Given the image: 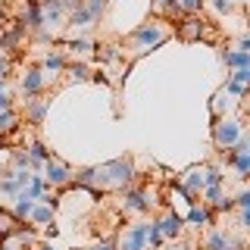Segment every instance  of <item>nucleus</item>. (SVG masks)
I'll return each instance as SVG.
<instances>
[{
	"label": "nucleus",
	"instance_id": "nucleus-37",
	"mask_svg": "<svg viewBox=\"0 0 250 250\" xmlns=\"http://www.w3.org/2000/svg\"><path fill=\"white\" fill-rule=\"evenodd\" d=\"M213 6H216V13H231L234 10L231 0H213Z\"/></svg>",
	"mask_w": 250,
	"mask_h": 250
},
{
	"label": "nucleus",
	"instance_id": "nucleus-30",
	"mask_svg": "<svg viewBox=\"0 0 250 250\" xmlns=\"http://www.w3.org/2000/svg\"><path fill=\"white\" fill-rule=\"evenodd\" d=\"M163 241H166V238L160 234V229H156V222H147V247H150V250H156V247L163 244Z\"/></svg>",
	"mask_w": 250,
	"mask_h": 250
},
{
	"label": "nucleus",
	"instance_id": "nucleus-33",
	"mask_svg": "<svg viewBox=\"0 0 250 250\" xmlns=\"http://www.w3.org/2000/svg\"><path fill=\"white\" fill-rule=\"evenodd\" d=\"M222 169H219V166H207V188L209 185H222Z\"/></svg>",
	"mask_w": 250,
	"mask_h": 250
},
{
	"label": "nucleus",
	"instance_id": "nucleus-38",
	"mask_svg": "<svg viewBox=\"0 0 250 250\" xmlns=\"http://www.w3.org/2000/svg\"><path fill=\"white\" fill-rule=\"evenodd\" d=\"M238 50H247L250 53V35H241L238 38Z\"/></svg>",
	"mask_w": 250,
	"mask_h": 250
},
{
	"label": "nucleus",
	"instance_id": "nucleus-4",
	"mask_svg": "<svg viewBox=\"0 0 250 250\" xmlns=\"http://www.w3.org/2000/svg\"><path fill=\"white\" fill-rule=\"evenodd\" d=\"M241 135H244V125H241L238 119H229V116L216 119V125H213V141H216L219 150H229V147H234L241 141Z\"/></svg>",
	"mask_w": 250,
	"mask_h": 250
},
{
	"label": "nucleus",
	"instance_id": "nucleus-10",
	"mask_svg": "<svg viewBox=\"0 0 250 250\" xmlns=\"http://www.w3.org/2000/svg\"><path fill=\"white\" fill-rule=\"evenodd\" d=\"M203 35H207V22L200 19V13L197 16H185L182 25H178V38H182V41H200Z\"/></svg>",
	"mask_w": 250,
	"mask_h": 250
},
{
	"label": "nucleus",
	"instance_id": "nucleus-3",
	"mask_svg": "<svg viewBox=\"0 0 250 250\" xmlns=\"http://www.w3.org/2000/svg\"><path fill=\"white\" fill-rule=\"evenodd\" d=\"M122 213L125 216H131V213H150V207H153V200H150V191L147 188H141V185H128V188H122Z\"/></svg>",
	"mask_w": 250,
	"mask_h": 250
},
{
	"label": "nucleus",
	"instance_id": "nucleus-20",
	"mask_svg": "<svg viewBox=\"0 0 250 250\" xmlns=\"http://www.w3.org/2000/svg\"><path fill=\"white\" fill-rule=\"evenodd\" d=\"M222 62H225L229 69H247V66H250V53L234 47V50H225V53H222Z\"/></svg>",
	"mask_w": 250,
	"mask_h": 250
},
{
	"label": "nucleus",
	"instance_id": "nucleus-16",
	"mask_svg": "<svg viewBox=\"0 0 250 250\" xmlns=\"http://www.w3.org/2000/svg\"><path fill=\"white\" fill-rule=\"evenodd\" d=\"M44 25V16H41V3H25V13H22V28H31V31H41Z\"/></svg>",
	"mask_w": 250,
	"mask_h": 250
},
{
	"label": "nucleus",
	"instance_id": "nucleus-1",
	"mask_svg": "<svg viewBox=\"0 0 250 250\" xmlns=\"http://www.w3.org/2000/svg\"><path fill=\"white\" fill-rule=\"evenodd\" d=\"M97 172V185H94V191H109V188H116V191H122V188L135 185V163L128 160V156H116V160L104 163V166H94Z\"/></svg>",
	"mask_w": 250,
	"mask_h": 250
},
{
	"label": "nucleus",
	"instance_id": "nucleus-13",
	"mask_svg": "<svg viewBox=\"0 0 250 250\" xmlns=\"http://www.w3.org/2000/svg\"><path fill=\"white\" fill-rule=\"evenodd\" d=\"M156 229H160L163 238H172V241H175L178 234H182V229H185V219L178 216L175 209H169V213L163 216V219H156Z\"/></svg>",
	"mask_w": 250,
	"mask_h": 250
},
{
	"label": "nucleus",
	"instance_id": "nucleus-17",
	"mask_svg": "<svg viewBox=\"0 0 250 250\" xmlns=\"http://www.w3.org/2000/svg\"><path fill=\"white\" fill-rule=\"evenodd\" d=\"M25 150H28V156H31V163H35V169H41L47 160H53V156H50V147H47L44 141H38V138H31V141H28Z\"/></svg>",
	"mask_w": 250,
	"mask_h": 250
},
{
	"label": "nucleus",
	"instance_id": "nucleus-5",
	"mask_svg": "<svg viewBox=\"0 0 250 250\" xmlns=\"http://www.w3.org/2000/svg\"><path fill=\"white\" fill-rule=\"evenodd\" d=\"M203 250H244V241L234 231H222V229H209L203 238Z\"/></svg>",
	"mask_w": 250,
	"mask_h": 250
},
{
	"label": "nucleus",
	"instance_id": "nucleus-40",
	"mask_svg": "<svg viewBox=\"0 0 250 250\" xmlns=\"http://www.w3.org/2000/svg\"><path fill=\"white\" fill-rule=\"evenodd\" d=\"M3 94H6V82H3V78H0V97H3Z\"/></svg>",
	"mask_w": 250,
	"mask_h": 250
},
{
	"label": "nucleus",
	"instance_id": "nucleus-6",
	"mask_svg": "<svg viewBox=\"0 0 250 250\" xmlns=\"http://www.w3.org/2000/svg\"><path fill=\"white\" fill-rule=\"evenodd\" d=\"M41 172H44V185L47 188H69L72 185V172H69V166H62V163H57V160H47L44 166H41Z\"/></svg>",
	"mask_w": 250,
	"mask_h": 250
},
{
	"label": "nucleus",
	"instance_id": "nucleus-19",
	"mask_svg": "<svg viewBox=\"0 0 250 250\" xmlns=\"http://www.w3.org/2000/svg\"><path fill=\"white\" fill-rule=\"evenodd\" d=\"M234 104V100L229 97V91L225 88H219L216 94H213V104H209V109H213V119H222L225 113H229V106Z\"/></svg>",
	"mask_w": 250,
	"mask_h": 250
},
{
	"label": "nucleus",
	"instance_id": "nucleus-27",
	"mask_svg": "<svg viewBox=\"0 0 250 250\" xmlns=\"http://www.w3.org/2000/svg\"><path fill=\"white\" fill-rule=\"evenodd\" d=\"M84 13L91 16V22H97L106 13V0H84Z\"/></svg>",
	"mask_w": 250,
	"mask_h": 250
},
{
	"label": "nucleus",
	"instance_id": "nucleus-15",
	"mask_svg": "<svg viewBox=\"0 0 250 250\" xmlns=\"http://www.w3.org/2000/svg\"><path fill=\"white\" fill-rule=\"evenodd\" d=\"M225 163H229V166H234V175H238L241 182L250 175V150H247V153H231V150H225Z\"/></svg>",
	"mask_w": 250,
	"mask_h": 250
},
{
	"label": "nucleus",
	"instance_id": "nucleus-9",
	"mask_svg": "<svg viewBox=\"0 0 250 250\" xmlns=\"http://www.w3.org/2000/svg\"><path fill=\"white\" fill-rule=\"evenodd\" d=\"M185 188L188 194H191V197H197V194L203 191V188H207V166H191L182 175V182H178Z\"/></svg>",
	"mask_w": 250,
	"mask_h": 250
},
{
	"label": "nucleus",
	"instance_id": "nucleus-2",
	"mask_svg": "<svg viewBox=\"0 0 250 250\" xmlns=\"http://www.w3.org/2000/svg\"><path fill=\"white\" fill-rule=\"evenodd\" d=\"M166 38H169V25L163 19H150V22H144V25H138L135 31H131V44H135L138 53L156 50Z\"/></svg>",
	"mask_w": 250,
	"mask_h": 250
},
{
	"label": "nucleus",
	"instance_id": "nucleus-28",
	"mask_svg": "<svg viewBox=\"0 0 250 250\" xmlns=\"http://www.w3.org/2000/svg\"><path fill=\"white\" fill-rule=\"evenodd\" d=\"M16 109H0V135H6V131H13L16 128Z\"/></svg>",
	"mask_w": 250,
	"mask_h": 250
},
{
	"label": "nucleus",
	"instance_id": "nucleus-18",
	"mask_svg": "<svg viewBox=\"0 0 250 250\" xmlns=\"http://www.w3.org/2000/svg\"><path fill=\"white\" fill-rule=\"evenodd\" d=\"M28 222L35 225V229H44V225L53 222V203H35V209H31Z\"/></svg>",
	"mask_w": 250,
	"mask_h": 250
},
{
	"label": "nucleus",
	"instance_id": "nucleus-39",
	"mask_svg": "<svg viewBox=\"0 0 250 250\" xmlns=\"http://www.w3.org/2000/svg\"><path fill=\"white\" fill-rule=\"evenodd\" d=\"M88 250H116V244H113V241H100V244H94Z\"/></svg>",
	"mask_w": 250,
	"mask_h": 250
},
{
	"label": "nucleus",
	"instance_id": "nucleus-35",
	"mask_svg": "<svg viewBox=\"0 0 250 250\" xmlns=\"http://www.w3.org/2000/svg\"><path fill=\"white\" fill-rule=\"evenodd\" d=\"M10 69H13L10 57H6V53H0V78H3V82H6V75H10Z\"/></svg>",
	"mask_w": 250,
	"mask_h": 250
},
{
	"label": "nucleus",
	"instance_id": "nucleus-12",
	"mask_svg": "<svg viewBox=\"0 0 250 250\" xmlns=\"http://www.w3.org/2000/svg\"><path fill=\"white\" fill-rule=\"evenodd\" d=\"M182 219L188 225H200V229H213V225H216V216L209 213V207H203V203H191Z\"/></svg>",
	"mask_w": 250,
	"mask_h": 250
},
{
	"label": "nucleus",
	"instance_id": "nucleus-29",
	"mask_svg": "<svg viewBox=\"0 0 250 250\" xmlns=\"http://www.w3.org/2000/svg\"><path fill=\"white\" fill-rule=\"evenodd\" d=\"M66 47H69L72 53H91L97 44H94V41H88V38H72V41H66Z\"/></svg>",
	"mask_w": 250,
	"mask_h": 250
},
{
	"label": "nucleus",
	"instance_id": "nucleus-32",
	"mask_svg": "<svg viewBox=\"0 0 250 250\" xmlns=\"http://www.w3.org/2000/svg\"><path fill=\"white\" fill-rule=\"evenodd\" d=\"M229 82H234V84H241V88H247V82H250V66H247V69H231Z\"/></svg>",
	"mask_w": 250,
	"mask_h": 250
},
{
	"label": "nucleus",
	"instance_id": "nucleus-25",
	"mask_svg": "<svg viewBox=\"0 0 250 250\" xmlns=\"http://www.w3.org/2000/svg\"><path fill=\"white\" fill-rule=\"evenodd\" d=\"M66 69H69V78H72V82H88V78H91V66L82 62V60L66 62Z\"/></svg>",
	"mask_w": 250,
	"mask_h": 250
},
{
	"label": "nucleus",
	"instance_id": "nucleus-22",
	"mask_svg": "<svg viewBox=\"0 0 250 250\" xmlns=\"http://www.w3.org/2000/svg\"><path fill=\"white\" fill-rule=\"evenodd\" d=\"M62 69H66V57H62L60 50H50V53L44 57V75H47V72H50V75H60Z\"/></svg>",
	"mask_w": 250,
	"mask_h": 250
},
{
	"label": "nucleus",
	"instance_id": "nucleus-26",
	"mask_svg": "<svg viewBox=\"0 0 250 250\" xmlns=\"http://www.w3.org/2000/svg\"><path fill=\"white\" fill-rule=\"evenodd\" d=\"M66 16H69V25H75V28L91 25V16L84 13V3H82V6H72V10H66Z\"/></svg>",
	"mask_w": 250,
	"mask_h": 250
},
{
	"label": "nucleus",
	"instance_id": "nucleus-21",
	"mask_svg": "<svg viewBox=\"0 0 250 250\" xmlns=\"http://www.w3.org/2000/svg\"><path fill=\"white\" fill-rule=\"evenodd\" d=\"M35 203L38 200H31V197H25V194H16V207H13V219H19V222H25V219L31 216V209H35Z\"/></svg>",
	"mask_w": 250,
	"mask_h": 250
},
{
	"label": "nucleus",
	"instance_id": "nucleus-8",
	"mask_svg": "<svg viewBox=\"0 0 250 250\" xmlns=\"http://www.w3.org/2000/svg\"><path fill=\"white\" fill-rule=\"evenodd\" d=\"M44 84H47L44 69H41V66H28L25 75H22V94H25V100H28V97H41Z\"/></svg>",
	"mask_w": 250,
	"mask_h": 250
},
{
	"label": "nucleus",
	"instance_id": "nucleus-11",
	"mask_svg": "<svg viewBox=\"0 0 250 250\" xmlns=\"http://www.w3.org/2000/svg\"><path fill=\"white\" fill-rule=\"evenodd\" d=\"M47 113H50V100H44V97H28L25 100V122L28 125H44Z\"/></svg>",
	"mask_w": 250,
	"mask_h": 250
},
{
	"label": "nucleus",
	"instance_id": "nucleus-23",
	"mask_svg": "<svg viewBox=\"0 0 250 250\" xmlns=\"http://www.w3.org/2000/svg\"><path fill=\"white\" fill-rule=\"evenodd\" d=\"M13 169L16 172H31V169H35V163H31V156H28L25 147H16V150H13Z\"/></svg>",
	"mask_w": 250,
	"mask_h": 250
},
{
	"label": "nucleus",
	"instance_id": "nucleus-34",
	"mask_svg": "<svg viewBox=\"0 0 250 250\" xmlns=\"http://www.w3.org/2000/svg\"><path fill=\"white\" fill-rule=\"evenodd\" d=\"M231 203L238 209H250V191H238V197H231Z\"/></svg>",
	"mask_w": 250,
	"mask_h": 250
},
{
	"label": "nucleus",
	"instance_id": "nucleus-31",
	"mask_svg": "<svg viewBox=\"0 0 250 250\" xmlns=\"http://www.w3.org/2000/svg\"><path fill=\"white\" fill-rule=\"evenodd\" d=\"M175 3H178V13L197 16V13H200V6H203V0H175Z\"/></svg>",
	"mask_w": 250,
	"mask_h": 250
},
{
	"label": "nucleus",
	"instance_id": "nucleus-14",
	"mask_svg": "<svg viewBox=\"0 0 250 250\" xmlns=\"http://www.w3.org/2000/svg\"><path fill=\"white\" fill-rule=\"evenodd\" d=\"M41 16H44V25H57V22L66 16V0H41Z\"/></svg>",
	"mask_w": 250,
	"mask_h": 250
},
{
	"label": "nucleus",
	"instance_id": "nucleus-42",
	"mask_svg": "<svg viewBox=\"0 0 250 250\" xmlns=\"http://www.w3.org/2000/svg\"><path fill=\"white\" fill-rule=\"evenodd\" d=\"M25 3H31V0H25ZM35 3H41V0H35Z\"/></svg>",
	"mask_w": 250,
	"mask_h": 250
},
{
	"label": "nucleus",
	"instance_id": "nucleus-24",
	"mask_svg": "<svg viewBox=\"0 0 250 250\" xmlns=\"http://www.w3.org/2000/svg\"><path fill=\"white\" fill-rule=\"evenodd\" d=\"M16 229H19V219H13V213H3V209H0V241L13 238Z\"/></svg>",
	"mask_w": 250,
	"mask_h": 250
},
{
	"label": "nucleus",
	"instance_id": "nucleus-7",
	"mask_svg": "<svg viewBox=\"0 0 250 250\" xmlns=\"http://www.w3.org/2000/svg\"><path fill=\"white\" fill-rule=\"evenodd\" d=\"M119 250H147V222H131L119 238Z\"/></svg>",
	"mask_w": 250,
	"mask_h": 250
},
{
	"label": "nucleus",
	"instance_id": "nucleus-41",
	"mask_svg": "<svg viewBox=\"0 0 250 250\" xmlns=\"http://www.w3.org/2000/svg\"><path fill=\"white\" fill-rule=\"evenodd\" d=\"M38 250H57V247H50V244H41V247H38Z\"/></svg>",
	"mask_w": 250,
	"mask_h": 250
},
{
	"label": "nucleus",
	"instance_id": "nucleus-36",
	"mask_svg": "<svg viewBox=\"0 0 250 250\" xmlns=\"http://www.w3.org/2000/svg\"><path fill=\"white\" fill-rule=\"evenodd\" d=\"M238 229H250V209H238Z\"/></svg>",
	"mask_w": 250,
	"mask_h": 250
}]
</instances>
